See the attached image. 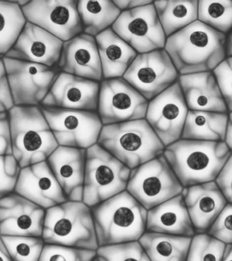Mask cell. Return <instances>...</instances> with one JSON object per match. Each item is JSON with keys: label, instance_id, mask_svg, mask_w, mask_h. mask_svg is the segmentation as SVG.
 I'll return each mask as SVG.
<instances>
[{"label": "cell", "instance_id": "obj_1", "mask_svg": "<svg viewBox=\"0 0 232 261\" xmlns=\"http://www.w3.org/2000/svg\"><path fill=\"white\" fill-rule=\"evenodd\" d=\"M164 50L179 75L213 71L227 57L226 36L197 20L167 38Z\"/></svg>", "mask_w": 232, "mask_h": 261}, {"label": "cell", "instance_id": "obj_2", "mask_svg": "<svg viewBox=\"0 0 232 261\" xmlns=\"http://www.w3.org/2000/svg\"><path fill=\"white\" fill-rule=\"evenodd\" d=\"M231 154L225 142L185 139L165 147L163 153L183 188L215 181Z\"/></svg>", "mask_w": 232, "mask_h": 261}, {"label": "cell", "instance_id": "obj_3", "mask_svg": "<svg viewBox=\"0 0 232 261\" xmlns=\"http://www.w3.org/2000/svg\"><path fill=\"white\" fill-rule=\"evenodd\" d=\"M91 210L99 247L136 242L146 232L148 210L127 191Z\"/></svg>", "mask_w": 232, "mask_h": 261}, {"label": "cell", "instance_id": "obj_4", "mask_svg": "<svg viewBox=\"0 0 232 261\" xmlns=\"http://www.w3.org/2000/svg\"><path fill=\"white\" fill-rule=\"evenodd\" d=\"M9 116L12 156L20 168L47 161L59 147L40 106H16Z\"/></svg>", "mask_w": 232, "mask_h": 261}, {"label": "cell", "instance_id": "obj_5", "mask_svg": "<svg viewBox=\"0 0 232 261\" xmlns=\"http://www.w3.org/2000/svg\"><path fill=\"white\" fill-rule=\"evenodd\" d=\"M97 144L130 170L162 156L165 149L144 118L103 125Z\"/></svg>", "mask_w": 232, "mask_h": 261}, {"label": "cell", "instance_id": "obj_6", "mask_svg": "<svg viewBox=\"0 0 232 261\" xmlns=\"http://www.w3.org/2000/svg\"><path fill=\"white\" fill-rule=\"evenodd\" d=\"M42 238L45 244L99 248L93 212L83 201H67L46 210Z\"/></svg>", "mask_w": 232, "mask_h": 261}, {"label": "cell", "instance_id": "obj_7", "mask_svg": "<svg viewBox=\"0 0 232 261\" xmlns=\"http://www.w3.org/2000/svg\"><path fill=\"white\" fill-rule=\"evenodd\" d=\"M130 169L96 144L85 150L82 201L92 208L126 191Z\"/></svg>", "mask_w": 232, "mask_h": 261}, {"label": "cell", "instance_id": "obj_8", "mask_svg": "<svg viewBox=\"0 0 232 261\" xmlns=\"http://www.w3.org/2000/svg\"><path fill=\"white\" fill-rule=\"evenodd\" d=\"M183 189L164 155L131 169L126 188L147 210L181 195Z\"/></svg>", "mask_w": 232, "mask_h": 261}, {"label": "cell", "instance_id": "obj_9", "mask_svg": "<svg viewBox=\"0 0 232 261\" xmlns=\"http://www.w3.org/2000/svg\"><path fill=\"white\" fill-rule=\"evenodd\" d=\"M3 59L14 105L40 106L61 72L58 67Z\"/></svg>", "mask_w": 232, "mask_h": 261}, {"label": "cell", "instance_id": "obj_10", "mask_svg": "<svg viewBox=\"0 0 232 261\" xmlns=\"http://www.w3.org/2000/svg\"><path fill=\"white\" fill-rule=\"evenodd\" d=\"M40 108L59 146L86 150L97 144L103 126L97 112Z\"/></svg>", "mask_w": 232, "mask_h": 261}, {"label": "cell", "instance_id": "obj_11", "mask_svg": "<svg viewBox=\"0 0 232 261\" xmlns=\"http://www.w3.org/2000/svg\"><path fill=\"white\" fill-rule=\"evenodd\" d=\"M179 75L164 48L138 54L122 77L150 101L178 81Z\"/></svg>", "mask_w": 232, "mask_h": 261}, {"label": "cell", "instance_id": "obj_12", "mask_svg": "<svg viewBox=\"0 0 232 261\" xmlns=\"http://www.w3.org/2000/svg\"><path fill=\"white\" fill-rule=\"evenodd\" d=\"M148 103L122 77L100 83L97 112L103 125L144 119Z\"/></svg>", "mask_w": 232, "mask_h": 261}, {"label": "cell", "instance_id": "obj_13", "mask_svg": "<svg viewBox=\"0 0 232 261\" xmlns=\"http://www.w3.org/2000/svg\"><path fill=\"white\" fill-rule=\"evenodd\" d=\"M111 29L138 54L164 49L166 44L154 2L121 12Z\"/></svg>", "mask_w": 232, "mask_h": 261}, {"label": "cell", "instance_id": "obj_14", "mask_svg": "<svg viewBox=\"0 0 232 261\" xmlns=\"http://www.w3.org/2000/svg\"><path fill=\"white\" fill-rule=\"evenodd\" d=\"M77 0H30L21 8L26 21L63 42L82 34Z\"/></svg>", "mask_w": 232, "mask_h": 261}, {"label": "cell", "instance_id": "obj_15", "mask_svg": "<svg viewBox=\"0 0 232 261\" xmlns=\"http://www.w3.org/2000/svg\"><path fill=\"white\" fill-rule=\"evenodd\" d=\"M188 111L177 81L149 101L144 119L166 147L181 139Z\"/></svg>", "mask_w": 232, "mask_h": 261}, {"label": "cell", "instance_id": "obj_16", "mask_svg": "<svg viewBox=\"0 0 232 261\" xmlns=\"http://www.w3.org/2000/svg\"><path fill=\"white\" fill-rule=\"evenodd\" d=\"M100 83L61 72L40 106L97 112Z\"/></svg>", "mask_w": 232, "mask_h": 261}, {"label": "cell", "instance_id": "obj_17", "mask_svg": "<svg viewBox=\"0 0 232 261\" xmlns=\"http://www.w3.org/2000/svg\"><path fill=\"white\" fill-rule=\"evenodd\" d=\"M46 210L12 193L0 199V236L42 238Z\"/></svg>", "mask_w": 232, "mask_h": 261}, {"label": "cell", "instance_id": "obj_18", "mask_svg": "<svg viewBox=\"0 0 232 261\" xmlns=\"http://www.w3.org/2000/svg\"><path fill=\"white\" fill-rule=\"evenodd\" d=\"M14 193L44 210L68 201L47 161L20 169Z\"/></svg>", "mask_w": 232, "mask_h": 261}, {"label": "cell", "instance_id": "obj_19", "mask_svg": "<svg viewBox=\"0 0 232 261\" xmlns=\"http://www.w3.org/2000/svg\"><path fill=\"white\" fill-rule=\"evenodd\" d=\"M63 45L60 39L26 21L15 44L4 57L55 67L60 59Z\"/></svg>", "mask_w": 232, "mask_h": 261}, {"label": "cell", "instance_id": "obj_20", "mask_svg": "<svg viewBox=\"0 0 232 261\" xmlns=\"http://www.w3.org/2000/svg\"><path fill=\"white\" fill-rule=\"evenodd\" d=\"M61 72L101 83L103 73L95 37L78 35L63 42L56 65Z\"/></svg>", "mask_w": 232, "mask_h": 261}, {"label": "cell", "instance_id": "obj_21", "mask_svg": "<svg viewBox=\"0 0 232 261\" xmlns=\"http://www.w3.org/2000/svg\"><path fill=\"white\" fill-rule=\"evenodd\" d=\"M181 194L195 234L207 233L227 204L217 183L183 188Z\"/></svg>", "mask_w": 232, "mask_h": 261}, {"label": "cell", "instance_id": "obj_22", "mask_svg": "<svg viewBox=\"0 0 232 261\" xmlns=\"http://www.w3.org/2000/svg\"><path fill=\"white\" fill-rule=\"evenodd\" d=\"M47 162L68 201H82L85 150L59 146Z\"/></svg>", "mask_w": 232, "mask_h": 261}, {"label": "cell", "instance_id": "obj_23", "mask_svg": "<svg viewBox=\"0 0 232 261\" xmlns=\"http://www.w3.org/2000/svg\"><path fill=\"white\" fill-rule=\"evenodd\" d=\"M178 82L189 110L228 113L213 71L180 75Z\"/></svg>", "mask_w": 232, "mask_h": 261}, {"label": "cell", "instance_id": "obj_24", "mask_svg": "<svg viewBox=\"0 0 232 261\" xmlns=\"http://www.w3.org/2000/svg\"><path fill=\"white\" fill-rule=\"evenodd\" d=\"M146 231L187 238L195 236L182 194L148 210Z\"/></svg>", "mask_w": 232, "mask_h": 261}, {"label": "cell", "instance_id": "obj_25", "mask_svg": "<svg viewBox=\"0 0 232 261\" xmlns=\"http://www.w3.org/2000/svg\"><path fill=\"white\" fill-rule=\"evenodd\" d=\"M103 79L122 77L138 53L113 32L111 28L95 37Z\"/></svg>", "mask_w": 232, "mask_h": 261}, {"label": "cell", "instance_id": "obj_26", "mask_svg": "<svg viewBox=\"0 0 232 261\" xmlns=\"http://www.w3.org/2000/svg\"><path fill=\"white\" fill-rule=\"evenodd\" d=\"M228 113L189 110L181 139L225 142Z\"/></svg>", "mask_w": 232, "mask_h": 261}, {"label": "cell", "instance_id": "obj_27", "mask_svg": "<svg viewBox=\"0 0 232 261\" xmlns=\"http://www.w3.org/2000/svg\"><path fill=\"white\" fill-rule=\"evenodd\" d=\"M191 238L146 231L138 242L151 261H187Z\"/></svg>", "mask_w": 232, "mask_h": 261}, {"label": "cell", "instance_id": "obj_28", "mask_svg": "<svg viewBox=\"0 0 232 261\" xmlns=\"http://www.w3.org/2000/svg\"><path fill=\"white\" fill-rule=\"evenodd\" d=\"M166 38L198 20V0L154 2Z\"/></svg>", "mask_w": 232, "mask_h": 261}, {"label": "cell", "instance_id": "obj_29", "mask_svg": "<svg viewBox=\"0 0 232 261\" xmlns=\"http://www.w3.org/2000/svg\"><path fill=\"white\" fill-rule=\"evenodd\" d=\"M77 11L83 34L95 38L111 28L121 14L112 0H81L77 2Z\"/></svg>", "mask_w": 232, "mask_h": 261}, {"label": "cell", "instance_id": "obj_30", "mask_svg": "<svg viewBox=\"0 0 232 261\" xmlns=\"http://www.w3.org/2000/svg\"><path fill=\"white\" fill-rule=\"evenodd\" d=\"M26 20L14 0L0 1V56L4 57L15 44Z\"/></svg>", "mask_w": 232, "mask_h": 261}, {"label": "cell", "instance_id": "obj_31", "mask_svg": "<svg viewBox=\"0 0 232 261\" xmlns=\"http://www.w3.org/2000/svg\"><path fill=\"white\" fill-rule=\"evenodd\" d=\"M198 20L227 36L232 30V0L198 1Z\"/></svg>", "mask_w": 232, "mask_h": 261}, {"label": "cell", "instance_id": "obj_32", "mask_svg": "<svg viewBox=\"0 0 232 261\" xmlns=\"http://www.w3.org/2000/svg\"><path fill=\"white\" fill-rule=\"evenodd\" d=\"M12 261H39L45 243L42 238L1 236Z\"/></svg>", "mask_w": 232, "mask_h": 261}, {"label": "cell", "instance_id": "obj_33", "mask_svg": "<svg viewBox=\"0 0 232 261\" xmlns=\"http://www.w3.org/2000/svg\"><path fill=\"white\" fill-rule=\"evenodd\" d=\"M226 244L209 233L191 238L187 261H223Z\"/></svg>", "mask_w": 232, "mask_h": 261}, {"label": "cell", "instance_id": "obj_34", "mask_svg": "<svg viewBox=\"0 0 232 261\" xmlns=\"http://www.w3.org/2000/svg\"><path fill=\"white\" fill-rule=\"evenodd\" d=\"M95 261H151L138 241L99 247Z\"/></svg>", "mask_w": 232, "mask_h": 261}, {"label": "cell", "instance_id": "obj_35", "mask_svg": "<svg viewBox=\"0 0 232 261\" xmlns=\"http://www.w3.org/2000/svg\"><path fill=\"white\" fill-rule=\"evenodd\" d=\"M96 251L45 244L39 261H94Z\"/></svg>", "mask_w": 232, "mask_h": 261}, {"label": "cell", "instance_id": "obj_36", "mask_svg": "<svg viewBox=\"0 0 232 261\" xmlns=\"http://www.w3.org/2000/svg\"><path fill=\"white\" fill-rule=\"evenodd\" d=\"M20 169L12 154L0 156V199L14 193Z\"/></svg>", "mask_w": 232, "mask_h": 261}, {"label": "cell", "instance_id": "obj_37", "mask_svg": "<svg viewBox=\"0 0 232 261\" xmlns=\"http://www.w3.org/2000/svg\"><path fill=\"white\" fill-rule=\"evenodd\" d=\"M213 72L225 100L228 112H232V57H226Z\"/></svg>", "mask_w": 232, "mask_h": 261}, {"label": "cell", "instance_id": "obj_38", "mask_svg": "<svg viewBox=\"0 0 232 261\" xmlns=\"http://www.w3.org/2000/svg\"><path fill=\"white\" fill-rule=\"evenodd\" d=\"M207 233L226 245L232 244V203H227Z\"/></svg>", "mask_w": 232, "mask_h": 261}, {"label": "cell", "instance_id": "obj_39", "mask_svg": "<svg viewBox=\"0 0 232 261\" xmlns=\"http://www.w3.org/2000/svg\"><path fill=\"white\" fill-rule=\"evenodd\" d=\"M14 106L3 57L0 56V113L8 112Z\"/></svg>", "mask_w": 232, "mask_h": 261}, {"label": "cell", "instance_id": "obj_40", "mask_svg": "<svg viewBox=\"0 0 232 261\" xmlns=\"http://www.w3.org/2000/svg\"><path fill=\"white\" fill-rule=\"evenodd\" d=\"M215 182L227 203H232V153L216 179Z\"/></svg>", "mask_w": 232, "mask_h": 261}, {"label": "cell", "instance_id": "obj_41", "mask_svg": "<svg viewBox=\"0 0 232 261\" xmlns=\"http://www.w3.org/2000/svg\"><path fill=\"white\" fill-rule=\"evenodd\" d=\"M12 155L10 120L8 112L0 113V156Z\"/></svg>", "mask_w": 232, "mask_h": 261}, {"label": "cell", "instance_id": "obj_42", "mask_svg": "<svg viewBox=\"0 0 232 261\" xmlns=\"http://www.w3.org/2000/svg\"><path fill=\"white\" fill-rule=\"evenodd\" d=\"M112 1L121 12L136 9L154 2L152 0H112Z\"/></svg>", "mask_w": 232, "mask_h": 261}, {"label": "cell", "instance_id": "obj_43", "mask_svg": "<svg viewBox=\"0 0 232 261\" xmlns=\"http://www.w3.org/2000/svg\"><path fill=\"white\" fill-rule=\"evenodd\" d=\"M225 142L232 153V112H228L227 128Z\"/></svg>", "mask_w": 232, "mask_h": 261}, {"label": "cell", "instance_id": "obj_44", "mask_svg": "<svg viewBox=\"0 0 232 261\" xmlns=\"http://www.w3.org/2000/svg\"><path fill=\"white\" fill-rule=\"evenodd\" d=\"M0 261H12L0 236Z\"/></svg>", "mask_w": 232, "mask_h": 261}, {"label": "cell", "instance_id": "obj_45", "mask_svg": "<svg viewBox=\"0 0 232 261\" xmlns=\"http://www.w3.org/2000/svg\"><path fill=\"white\" fill-rule=\"evenodd\" d=\"M226 54L227 57H232V30L226 36Z\"/></svg>", "mask_w": 232, "mask_h": 261}, {"label": "cell", "instance_id": "obj_46", "mask_svg": "<svg viewBox=\"0 0 232 261\" xmlns=\"http://www.w3.org/2000/svg\"><path fill=\"white\" fill-rule=\"evenodd\" d=\"M223 261H232V244L226 245Z\"/></svg>", "mask_w": 232, "mask_h": 261}, {"label": "cell", "instance_id": "obj_47", "mask_svg": "<svg viewBox=\"0 0 232 261\" xmlns=\"http://www.w3.org/2000/svg\"><path fill=\"white\" fill-rule=\"evenodd\" d=\"M28 1H30V0H14V2H15L16 4H18L21 8L25 6L26 4L28 3Z\"/></svg>", "mask_w": 232, "mask_h": 261}, {"label": "cell", "instance_id": "obj_48", "mask_svg": "<svg viewBox=\"0 0 232 261\" xmlns=\"http://www.w3.org/2000/svg\"><path fill=\"white\" fill-rule=\"evenodd\" d=\"M94 261H95V260H94Z\"/></svg>", "mask_w": 232, "mask_h": 261}, {"label": "cell", "instance_id": "obj_49", "mask_svg": "<svg viewBox=\"0 0 232 261\" xmlns=\"http://www.w3.org/2000/svg\"></svg>", "mask_w": 232, "mask_h": 261}]
</instances>
